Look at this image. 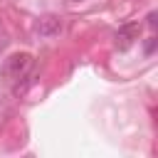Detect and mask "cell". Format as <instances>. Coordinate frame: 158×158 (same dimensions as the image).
I'll return each instance as SVG.
<instances>
[{
	"instance_id": "obj_4",
	"label": "cell",
	"mask_w": 158,
	"mask_h": 158,
	"mask_svg": "<svg viewBox=\"0 0 158 158\" xmlns=\"http://www.w3.org/2000/svg\"><path fill=\"white\" fill-rule=\"evenodd\" d=\"M146 20H148V27H156V25H158V12H148Z\"/></svg>"
},
{
	"instance_id": "obj_3",
	"label": "cell",
	"mask_w": 158,
	"mask_h": 158,
	"mask_svg": "<svg viewBox=\"0 0 158 158\" xmlns=\"http://www.w3.org/2000/svg\"><path fill=\"white\" fill-rule=\"evenodd\" d=\"M138 22H126V25H121L118 30H116V35H114V40H116V47L118 49H128L131 44H133V40H138Z\"/></svg>"
},
{
	"instance_id": "obj_2",
	"label": "cell",
	"mask_w": 158,
	"mask_h": 158,
	"mask_svg": "<svg viewBox=\"0 0 158 158\" xmlns=\"http://www.w3.org/2000/svg\"><path fill=\"white\" fill-rule=\"evenodd\" d=\"M62 30H64V22H62L59 15H44V17H40L37 25H35V32H37L40 37H44V40L57 37Z\"/></svg>"
},
{
	"instance_id": "obj_1",
	"label": "cell",
	"mask_w": 158,
	"mask_h": 158,
	"mask_svg": "<svg viewBox=\"0 0 158 158\" xmlns=\"http://www.w3.org/2000/svg\"><path fill=\"white\" fill-rule=\"evenodd\" d=\"M32 67H35V57L30 52H15L10 54L5 62H2V79L10 81V84H30V74H32Z\"/></svg>"
},
{
	"instance_id": "obj_5",
	"label": "cell",
	"mask_w": 158,
	"mask_h": 158,
	"mask_svg": "<svg viewBox=\"0 0 158 158\" xmlns=\"http://www.w3.org/2000/svg\"><path fill=\"white\" fill-rule=\"evenodd\" d=\"M153 49H156V37L148 40V44H146V54H153Z\"/></svg>"
}]
</instances>
